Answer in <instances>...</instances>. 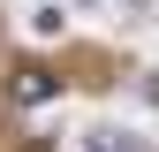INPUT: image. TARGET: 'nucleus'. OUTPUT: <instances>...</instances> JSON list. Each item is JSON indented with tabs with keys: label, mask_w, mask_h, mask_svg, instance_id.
<instances>
[{
	"label": "nucleus",
	"mask_w": 159,
	"mask_h": 152,
	"mask_svg": "<svg viewBox=\"0 0 159 152\" xmlns=\"http://www.w3.org/2000/svg\"><path fill=\"white\" fill-rule=\"evenodd\" d=\"M53 91H61V76H53V69H15V99H23V107H46Z\"/></svg>",
	"instance_id": "1"
},
{
	"label": "nucleus",
	"mask_w": 159,
	"mask_h": 152,
	"mask_svg": "<svg viewBox=\"0 0 159 152\" xmlns=\"http://www.w3.org/2000/svg\"><path fill=\"white\" fill-rule=\"evenodd\" d=\"M114 152H152V145H136V137H121V129H114Z\"/></svg>",
	"instance_id": "2"
},
{
	"label": "nucleus",
	"mask_w": 159,
	"mask_h": 152,
	"mask_svg": "<svg viewBox=\"0 0 159 152\" xmlns=\"http://www.w3.org/2000/svg\"><path fill=\"white\" fill-rule=\"evenodd\" d=\"M91 8H136V0H91Z\"/></svg>",
	"instance_id": "3"
}]
</instances>
